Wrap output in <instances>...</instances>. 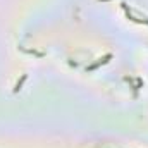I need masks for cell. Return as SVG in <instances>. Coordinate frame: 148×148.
Wrapping results in <instances>:
<instances>
[{
    "mask_svg": "<svg viewBox=\"0 0 148 148\" xmlns=\"http://www.w3.org/2000/svg\"><path fill=\"white\" fill-rule=\"evenodd\" d=\"M26 77H28V76H26V74H23V76H21V79H19L17 83H16V86H14V91H16V93H17V91L21 90V86H23V83L26 81Z\"/></svg>",
    "mask_w": 148,
    "mask_h": 148,
    "instance_id": "obj_3",
    "label": "cell"
},
{
    "mask_svg": "<svg viewBox=\"0 0 148 148\" xmlns=\"http://www.w3.org/2000/svg\"><path fill=\"white\" fill-rule=\"evenodd\" d=\"M121 5H122V9H124V12H126V17H127L129 21L138 23V24H143V23H145V24H148V19H138V17H134V16L131 14V9H129L126 3H121Z\"/></svg>",
    "mask_w": 148,
    "mask_h": 148,
    "instance_id": "obj_1",
    "label": "cell"
},
{
    "mask_svg": "<svg viewBox=\"0 0 148 148\" xmlns=\"http://www.w3.org/2000/svg\"><path fill=\"white\" fill-rule=\"evenodd\" d=\"M112 59V53H107L105 57H102V59H98L95 64H91V66H88L86 67V71H93V69H97V67H100V66H103V64H107L109 60Z\"/></svg>",
    "mask_w": 148,
    "mask_h": 148,
    "instance_id": "obj_2",
    "label": "cell"
}]
</instances>
